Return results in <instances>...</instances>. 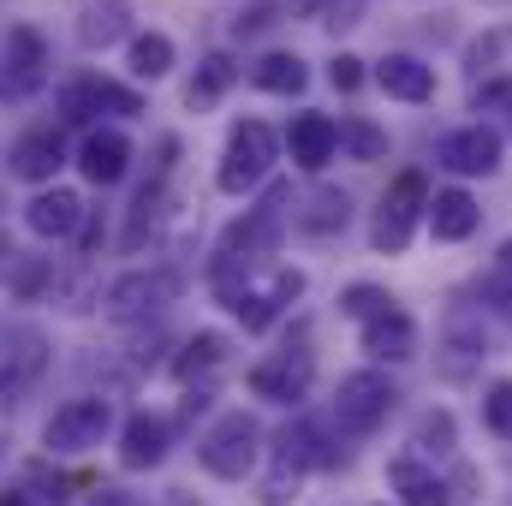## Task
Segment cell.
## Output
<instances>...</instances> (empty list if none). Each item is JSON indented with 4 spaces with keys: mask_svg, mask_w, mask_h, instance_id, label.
I'll return each mask as SVG.
<instances>
[{
    "mask_svg": "<svg viewBox=\"0 0 512 506\" xmlns=\"http://www.w3.org/2000/svg\"><path fill=\"white\" fill-rule=\"evenodd\" d=\"M197 459H203L209 477H221V483H245V477L256 471V459H262V423H256L251 411H227V417H215L209 435L197 441Z\"/></svg>",
    "mask_w": 512,
    "mask_h": 506,
    "instance_id": "obj_1",
    "label": "cell"
},
{
    "mask_svg": "<svg viewBox=\"0 0 512 506\" xmlns=\"http://www.w3.org/2000/svg\"><path fill=\"white\" fill-rule=\"evenodd\" d=\"M274 161H280V137H274V126H262V120H239L233 137H227V155H221L215 185H221L227 197H245V191H256V185L274 173Z\"/></svg>",
    "mask_w": 512,
    "mask_h": 506,
    "instance_id": "obj_2",
    "label": "cell"
},
{
    "mask_svg": "<svg viewBox=\"0 0 512 506\" xmlns=\"http://www.w3.org/2000/svg\"><path fill=\"white\" fill-rule=\"evenodd\" d=\"M417 221H429V185H423V173H399V179L382 191V203H376L370 245H376L382 256H399L405 245H411Z\"/></svg>",
    "mask_w": 512,
    "mask_h": 506,
    "instance_id": "obj_3",
    "label": "cell"
},
{
    "mask_svg": "<svg viewBox=\"0 0 512 506\" xmlns=\"http://www.w3.org/2000/svg\"><path fill=\"white\" fill-rule=\"evenodd\" d=\"M108 435H114V405H108V399H66V405L42 423L48 459H78V453L102 447Z\"/></svg>",
    "mask_w": 512,
    "mask_h": 506,
    "instance_id": "obj_4",
    "label": "cell"
},
{
    "mask_svg": "<svg viewBox=\"0 0 512 506\" xmlns=\"http://www.w3.org/2000/svg\"><path fill=\"white\" fill-rule=\"evenodd\" d=\"M286 203H292V191L286 185H274L256 209H245L227 233H221V251L227 262H245V268H256V262H268V251L280 245V227H286Z\"/></svg>",
    "mask_w": 512,
    "mask_h": 506,
    "instance_id": "obj_5",
    "label": "cell"
},
{
    "mask_svg": "<svg viewBox=\"0 0 512 506\" xmlns=\"http://www.w3.org/2000/svg\"><path fill=\"white\" fill-rule=\"evenodd\" d=\"M179 292H185V274L179 268H131V274H120L108 286V304L102 310L114 322H149L167 304H179Z\"/></svg>",
    "mask_w": 512,
    "mask_h": 506,
    "instance_id": "obj_6",
    "label": "cell"
},
{
    "mask_svg": "<svg viewBox=\"0 0 512 506\" xmlns=\"http://www.w3.org/2000/svg\"><path fill=\"white\" fill-rule=\"evenodd\" d=\"M393 405H399V387L387 381V370H352L340 376V393H334V423L346 435H370L387 423Z\"/></svg>",
    "mask_w": 512,
    "mask_h": 506,
    "instance_id": "obj_7",
    "label": "cell"
},
{
    "mask_svg": "<svg viewBox=\"0 0 512 506\" xmlns=\"http://www.w3.org/2000/svg\"><path fill=\"white\" fill-rule=\"evenodd\" d=\"M501 149H507V137L477 120V126L447 131L435 155H441V167H447V173H459V179H489V173L501 167Z\"/></svg>",
    "mask_w": 512,
    "mask_h": 506,
    "instance_id": "obj_8",
    "label": "cell"
},
{
    "mask_svg": "<svg viewBox=\"0 0 512 506\" xmlns=\"http://www.w3.org/2000/svg\"><path fill=\"white\" fill-rule=\"evenodd\" d=\"M310 381H316V358L304 346H286V352L262 358L251 370V393L256 399H274V405H298L310 393Z\"/></svg>",
    "mask_w": 512,
    "mask_h": 506,
    "instance_id": "obj_9",
    "label": "cell"
},
{
    "mask_svg": "<svg viewBox=\"0 0 512 506\" xmlns=\"http://www.w3.org/2000/svg\"><path fill=\"white\" fill-rule=\"evenodd\" d=\"M42 84H48V42L36 24H12L6 30V96L30 102Z\"/></svg>",
    "mask_w": 512,
    "mask_h": 506,
    "instance_id": "obj_10",
    "label": "cell"
},
{
    "mask_svg": "<svg viewBox=\"0 0 512 506\" xmlns=\"http://www.w3.org/2000/svg\"><path fill=\"white\" fill-rule=\"evenodd\" d=\"M60 114L66 120H96V114H143V102H137V90L126 84H114V78H72L66 90H60Z\"/></svg>",
    "mask_w": 512,
    "mask_h": 506,
    "instance_id": "obj_11",
    "label": "cell"
},
{
    "mask_svg": "<svg viewBox=\"0 0 512 506\" xmlns=\"http://www.w3.org/2000/svg\"><path fill=\"white\" fill-rule=\"evenodd\" d=\"M24 227L36 239H72V233H84V197L66 185H48L24 203Z\"/></svg>",
    "mask_w": 512,
    "mask_h": 506,
    "instance_id": "obj_12",
    "label": "cell"
},
{
    "mask_svg": "<svg viewBox=\"0 0 512 506\" xmlns=\"http://www.w3.org/2000/svg\"><path fill=\"white\" fill-rule=\"evenodd\" d=\"M298 292H304V274H298V268H274V280H268V286H251V292H245V298H233L227 310L245 322V334H262V328H274V316H280Z\"/></svg>",
    "mask_w": 512,
    "mask_h": 506,
    "instance_id": "obj_13",
    "label": "cell"
},
{
    "mask_svg": "<svg viewBox=\"0 0 512 506\" xmlns=\"http://www.w3.org/2000/svg\"><path fill=\"white\" fill-rule=\"evenodd\" d=\"M167 447H173V423H167L161 411L126 417V429H120V465H126V471H155V465L167 459Z\"/></svg>",
    "mask_w": 512,
    "mask_h": 506,
    "instance_id": "obj_14",
    "label": "cell"
},
{
    "mask_svg": "<svg viewBox=\"0 0 512 506\" xmlns=\"http://www.w3.org/2000/svg\"><path fill=\"white\" fill-rule=\"evenodd\" d=\"M78 167L90 185H120L131 167V137L120 126H90V137L78 143Z\"/></svg>",
    "mask_w": 512,
    "mask_h": 506,
    "instance_id": "obj_15",
    "label": "cell"
},
{
    "mask_svg": "<svg viewBox=\"0 0 512 506\" xmlns=\"http://www.w3.org/2000/svg\"><path fill=\"white\" fill-rule=\"evenodd\" d=\"M60 167H66V137H60V131H54V126L18 131V143H12V173H18V179L48 185Z\"/></svg>",
    "mask_w": 512,
    "mask_h": 506,
    "instance_id": "obj_16",
    "label": "cell"
},
{
    "mask_svg": "<svg viewBox=\"0 0 512 506\" xmlns=\"http://www.w3.org/2000/svg\"><path fill=\"white\" fill-rule=\"evenodd\" d=\"M286 149H292V167L322 173V167L334 161V149H340V126H334L328 114H298V120L286 126Z\"/></svg>",
    "mask_w": 512,
    "mask_h": 506,
    "instance_id": "obj_17",
    "label": "cell"
},
{
    "mask_svg": "<svg viewBox=\"0 0 512 506\" xmlns=\"http://www.w3.org/2000/svg\"><path fill=\"white\" fill-rule=\"evenodd\" d=\"M387 489L399 495V506H453L447 477H435L417 453H399V459L387 465Z\"/></svg>",
    "mask_w": 512,
    "mask_h": 506,
    "instance_id": "obj_18",
    "label": "cell"
},
{
    "mask_svg": "<svg viewBox=\"0 0 512 506\" xmlns=\"http://www.w3.org/2000/svg\"><path fill=\"white\" fill-rule=\"evenodd\" d=\"M42 370H48V334L30 328V322H12L6 328V387L24 393Z\"/></svg>",
    "mask_w": 512,
    "mask_h": 506,
    "instance_id": "obj_19",
    "label": "cell"
},
{
    "mask_svg": "<svg viewBox=\"0 0 512 506\" xmlns=\"http://www.w3.org/2000/svg\"><path fill=\"white\" fill-rule=\"evenodd\" d=\"M477 221H483V209H477V197H471V191L447 185V191H435V197H429V233H435L441 245L471 239V233H477Z\"/></svg>",
    "mask_w": 512,
    "mask_h": 506,
    "instance_id": "obj_20",
    "label": "cell"
},
{
    "mask_svg": "<svg viewBox=\"0 0 512 506\" xmlns=\"http://www.w3.org/2000/svg\"><path fill=\"white\" fill-rule=\"evenodd\" d=\"M376 84L393 102H429L435 96V66L417 60V54H382L376 60Z\"/></svg>",
    "mask_w": 512,
    "mask_h": 506,
    "instance_id": "obj_21",
    "label": "cell"
},
{
    "mask_svg": "<svg viewBox=\"0 0 512 506\" xmlns=\"http://www.w3.org/2000/svg\"><path fill=\"white\" fill-rule=\"evenodd\" d=\"M364 352H370L376 364H405V358H417V322L393 304L387 316L364 322Z\"/></svg>",
    "mask_w": 512,
    "mask_h": 506,
    "instance_id": "obj_22",
    "label": "cell"
},
{
    "mask_svg": "<svg viewBox=\"0 0 512 506\" xmlns=\"http://www.w3.org/2000/svg\"><path fill=\"white\" fill-rule=\"evenodd\" d=\"M131 24V0H84L78 6V42L84 48H114Z\"/></svg>",
    "mask_w": 512,
    "mask_h": 506,
    "instance_id": "obj_23",
    "label": "cell"
},
{
    "mask_svg": "<svg viewBox=\"0 0 512 506\" xmlns=\"http://www.w3.org/2000/svg\"><path fill=\"white\" fill-rule=\"evenodd\" d=\"M251 84H256V90H268V96H298V90L310 84V72H304V60H298V54L274 48V54H262V60L251 66Z\"/></svg>",
    "mask_w": 512,
    "mask_h": 506,
    "instance_id": "obj_24",
    "label": "cell"
},
{
    "mask_svg": "<svg viewBox=\"0 0 512 506\" xmlns=\"http://www.w3.org/2000/svg\"><path fill=\"white\" fill-rule=\"evenodd\" d=\"M233 84H239V66H233V54H203L197 78L185 84V102H191V108H215V102H221Z\"/></svg>",
    "mask_w": 512,
    "mask_h": 506,
    "instance_id": "obj_25",
    "label": "cell"
},
{
    "mask_svg": "<svg viewBox=\"0 0 512 506\" xmlns=\"http://www.w3.org/2000/svg\"><path fill=\"white\" fill-rule=\"evenodd\" d=\"M126 66H131V78H167L173 72V36L167 30H143V36H131V48H126Z\"/></svg>",
    "mask_w": 512,
    "mask_h": 506,
    "instance_id": "obj_26",
    "label": "cell"
},
{
    "mask_svg": "<svg viewBox=\"0 0 512 506\" xmlns=\"http://www.w3.org/2000/svg\"><path fill=\"white\" fill-rule=\"evenodd\" d=\"M346 221H352V197H346V191H334V185L310 191V203L298 209V227H304V233H340Z\"/></svg>",
    "mask_w": 512,
    "mask_h": 506,
    "instance_id": "obj_27",
    "label": "cell"
},
{
    "mask_svg": "<svg viewBox=\"0 0 512 506\" xmlns=\"http://www.w3.org/2000/svg\"><path fill=\"white\" fill-rule=\"evenodd\" d=\"M221 364H227V334H191L179 346V358H173V376L197 381V376H209V370H221Z\"/></svg>",
    "mask_w": 512,
    "mask_h": 506,
    "instance_id": "obj_28",
    "label": "cell"
},
{
    "mask_svg": "<svg viewBox=\"0 0 512 506\" xmlns=\"http://www.w3.org/2000/svg\"><path fill=\"white\" fill-rule=\"evenodd\" d=\"M6 286H12V298L30 304L54 286V262L48 256H6Z\"/></svg>",
    "mask_w": 512,
    "mask_h": 506,
    "instance_id": "obj_29",
    "label": "cell"
},
{
    "mask_svg": "<svg viewBox=\"0 0 512 506\" xmlns=\"http://www.w3.org/2000/svg\"><path fill=\"white\" fill-rule=\"evenodd\" d=\"M447 352H453V370H465V364L483 358V322L471 310H453L447 316Z\"/></svg>",
    "mask_w": 512,
    "mask_h": 506,
    "instance_id": "obj_30",
    "label": "cell"
},
{
    "mask_svg": "<svg viewBox=\"0 0 512 506\" xmlns=\"http://www.w3.org/2000/svg\"><path fill=\"white\" fill-rule=\"evenodd\" d=\"M393 304H399V298H393L387 286H370V280H358V286H346V298H340V310H346V316H352L358 328H364V322H376V316H387Z\"/></svg>",
    "mask_w": 512,
    "mask_h": 506,
    "instance_id": "obj_31",
    "label": "cell"
},
{
    "mask_svg": "<svg viewBox=\"0 0 512 506\" xmlns=\"http://www.w3.org/2000/svg\"><path fill=\"white\" fill-rule=\"evenodd\" d=\"M340 149H346L352 161H382L387 155V131L352 114V120H340Z\"/></svg>",
    "mask_w": 512,
    "mask_h": 506,
    "instance_id": "obj_32",
    "label": "cell"
},
{
    "mask_svg": "<svg viewBox=\"0 0 512 506\" xmlns=\"http://www.w3.org/2000/svg\"><path fill=\"white\" fill-rule=\"evenodd\" d=\"M411 447H417V459H441V453H453V411H423Z\"/></svg>",
    "mask_w": 512,
    "mask_h": 506,
    "instance_id": "obj_33",
    "label": "cell"
},
{
    "mask_svg": "<svg viewBox=\"0 0 512 506\" xmlns=\"http://www.w3.org/2000/svg\"><path fill=\"white\" fill-rule=\"evenodd\" d=\"M298 483H304V471H298L292 459H274V453H268V477H262L256 501H262V506H286V501H298Z\"/></svg>",
    "mask_w": 512,
    "mask_h": 506,
    "instance_id": "obj_34",
    "label": "cell"
},
{
    "mask_svg": "<svg viewBox=\"0 0 512 506\" xmlns=\"http://www.w3.org/2000/svg\"><path fill=\"white\" fill-rule=\"evenodd\" d=\"M507 54H512V24L507 30H489L483 42H471V66L489 78V72H507Z\"/></svg>",
    "mask_w": 512,
    "mask_h": 506,
    "instance_id": "obj_35",
    "label": "cell"
},
{
    "mask_svg": "<svg viewBox=\"0 0 512 506\" xmlns=\"http://www.w3.org/2000/svg\"><path fill=\"white\" fill-rule=\"evenodd\" d=\"M483 423H489L501 441H512V376H501L483 393Z\"/></svg>",
    "mask_w": 512,
    "mask_h": 506,
    "instance_id": "obj_36",
    "label": "cell"
},
{
    "mask_svg": "<svg viewBox=\"0 0 512 506\" xmlns=\"http://www.w3.org/2000/svg\"><path fill=\"white\" fill-rule=\"evenodd\" d=\"M274 12H280L274 0H256V6H245V12L233 18V36H239V42H245V36H262V30L274 24Z\"/></svg>",
    "mask_w": 512,
    "mask_h": 506,
    "instance_id": "obj_37",
    "label": "cell"
},
{
    "mask_svg": "<svg viewBox=\"0 0 512 506\" xmlns=\"http://www.w3.org/2000/svg\"><path fill=\"white\" fill-rule=\"evenodd\" d=\"M328 84H334L340 96H352V90L364 84V60H358V54H334V66H328Z\"/></svg>",
    "mask_w": 512,
    "mask_h": 506,
    "instance_id": "obj_38",
    "label": "cell"
},
{
    "mask_svg": "<svg viewBox=\"0 0 512 506\" xmlns=\"http://www.w3.org/2000/svg\"><path fill=\"white\" fill-rule=\"evenodd\" d=\"M84 506H137V495H126V489H90Z\"/></svg>",
    "mask_w": 512,
    "mask_h": 506,
    "instance_id": "obj_39",
    "label": "cell"
},
{
    "mask_svg": "<svg viewBox=\"0 0 512 506\" xmlns=\"http://www.w3.org/2000/svg\"><path fill=\"white\" fill-rule=\"evenodd\" d=\"M483 298H489V304H495V310H501V316L512 322V286H501V280H489V286H483Z\"/></svg>",
    "mask_w": 512,
    "mask_h": 506,
    "instance_id": "obj_40",
    "label": "cell"
},
{
    "mask_svg": "<svg viewBox=\"0 0 512 506\" xmlns=\"http://www.w3.org/2000/svg\"><path fill=\"white\" fill-rule=\"evenodd\" d=\"M322 6H328V0H292V12H298V18H310V12H322Z\"/></svg>",
    "mask_w": 512,
    "mask_h": 506,
    "instance_id": "obj_41",
    "label": "cell"
},
{
    "mask_svg": "<svg viewBox=\"0 0 512 506\" xmlns=\"http://www.w3.org/2000/svg\"><path fill=\"white\" fill-rule=\"evenodd\" d=\"M495 262H501V274H507V280H512V239H507V245H501V251H495Z\"/></svg>",
    "mask_w": 512,
    "mask_h": 506,
    "instance_id": "obj_42",
    "label": "cell"
},
{
    "mask_svg": "<svg viewBox=\"0 0 512 506\" xmlns=\"http://www.w3.org/2000/svg\"><path fill=\"white\" fill-rule=\"evenodd\" d=\"M0 506H36V501H30L24 489H6V501H0Z\"/></svg>",
    "mask_w": 512,
    "mask_h": 506,
    "instance_id": "obj_43",
    "label": "cell"
}]
</instances>
